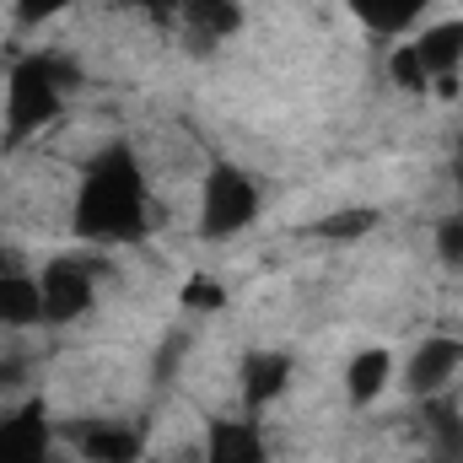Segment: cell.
I'll return each mask as SVG.
<instances>
[{"instance_id": "cell-1", "label": "cell", "mask_w": 463, "mask_h": 463, "mask_svg": "<svg viewBox=\"0 0 463 463\" xmlns=\"http://www.w3.org/2000/svg\"><path fill=\"white\" fill-rule=\"evenodd\" d=\"M146 227H151V205H146V173H140L135 151L129 146L98 151L76 184L71 232L98 248H124V242H140Z\"/></svg>"}, {"instance_id": "cell-2", "label": "cell", "mask_w": 463, "mask_h": 463, "mask_svg": "<svg viewBox=\"0 0 463 463\" xmlns=\"http://www.w3.org/2000/svg\"><path fill=\"white\" fill-rule=\"evenodd\" d=\"M76 81H81V71H76L71 54H22L11 65V81H5V146L54 124L65 92Z\"/></svg>"}, {"instance_id": "cell-3", "label": "cell", "mask_w": 463, "mask_h": 463, "mask_svg": "<svg viewBox=\"0 0 463 463\" xmlns=\"http://www.w3.org/2000/svg\"><path fill=\"white\" fill-rule=\"evenodd\" d=\"M259 216V184L253 173H242L237 162H216L200 184V237L205 242H227L237 232L253 227Z\"/></svg>"}, {"instance_id": "cell-4", "label": "cell", "mask_w": 463, "mask_h": 463, "mask_svg": "<svg viewBox=\"0 0 463 463\" xmlns=\"http://www.w3.org/2000/svg\"><path fill=\"white\" fill-rule=\"evenodd\" d=\"M38 297H43V324H76L98 297V269L87 259H49L38 269Z\"/></svg>"}, {"instance_id": "cell-5", "label": "cell", "mask_w": 463, "mask_h": 463, "mask_svg": "<svg viewBox=\"0 0 463 463\" xmlns=\"http://www.w3.org/2000/svg\"><path fill=\"white\" fill-rule=\"evenodd\" d=\"M54 420L43 399H27L0 420V463H54Z\"/></svg>"}, {"instance_id": "cell-6", "label": "cell", "mask_w": 463, "mask_h": 463, "mask_svg": "<svg viewBox=\"0 0 463 463\" xmlns=\"http://www.w3.org/2000/svg\"><path fill=\"white\" fill-rule=\"evenodd\" d=\"M458 366H463V340L431 335V340H420V345L410 350V361H404V388H410L415 399H437V393L458 377Z\"/></svg>"}, {"instance_id": "cell-7", "label": "cell", "mask_w": 463, "mask_h": 463, "mask_svg": "<svg viewBox=\"0 0 463 463\" xmlns=\"http://www.w3.org/2000/svg\"><path fill=\"white\" fill-rule=\"evenodd\" d=\"M81 463H140V431L135 426H118V420H81V426H65L60 431Z\"/></svg>"}, {"instance_id": "cell-8", "label": "cell", "mask_w": 463, "mask_h": 463, "mask_svg": "<svg viewBox=\"0 0 463 463\" xmlns=\"http://www.w3.org/2000/svg\"><path fill=\"white\" fill-rule=\"evenodd\" d=\"M286 388H291V355H286V350H248V355H242V366H237V393H242V410H248V415L269 410Z\"/></svg>"}, {"instance_id": "cell-9", "label": "cell", "mask_w": 463, "mask_h": 463, "mask_svg": "<svg viewBox=\"0 0 463 463\" xmlns=\"http://www.w3.org/2000/svg\"><path fill=\"white\" fill-rule=\"evenodd\" d=\"M205 463H264V437L248 415H211Z\"/></svg>"}, {"instance_id": "cell-10", "label": "cell", "mask_w": 463, "mask_h": 463, "mask_svg": "<svg viewBox=\"0 0 463 463\" xmlns=\"http://www.w3.org/2000/svg\"><path fill=\"white\" fill-rule=\"evenodd\" d=\"M437 0H345V11L377 38H404Z\"/></svg>"}, {"instance_id": "cell-11", "label": "cell", "mask_w": 463, "mask_h": 463, "mask_svg": "<svg viewBox=\"0 0 463 463\" xmlns=\"http://www.w3.org/2000/svg\"><path fill=\"white\" fill-rule=\"evenodd\" d=\"M415 43V54H420V65L431 71V81H442V76H458L463 71V16H448V22H431L420 38H410Z\"/></svg>"}, {"instance_id": "cell-12", "label": "cell", "mask_w": 463, "mask_h": 463, "mask_svg": "<svg viewBox=\"0 0 463 463\" xmlns=\"http://www.w3.org/2000/svg\"><path fill=\"white\" fill-rule=\"evenodd\" d=\"M388 383H393V355H388L383 345H366V350H355V355L345 361V399L350 404L383 399Z\"/></svg>"}, {"instance_id": "cell-13", "label": "cell", "mask_w": 463, "mask_h": 463, "mask_svg": "<svg viewBox=\"0 0 463 463\" xmlns=\"http://www.w3.org/2000/svg\"><path fill=\"white\" fill-rule=\"evenodd\" d=\"M33 324H43L38 275H22V269H0V329H33Z\"/></svg>"}, {"instance_id": "cell-14", "label": "cell", "mask_w": 463, "mask_h": 463, "mask_svg": "<svg viewBox=\"0 0 463 463\" xmlns=\"http://www.w3.org/2000/svg\"><path fill=\"white\" fill-rule=\"evenodd\" d=\"M372 227H377V211H372V205H345V211L318 216L307 232H313V237H324V242H355V237H366Z\"/></svg>"}, {"instance_id": "cell-15", "label": "cell", "mask_w": 463, "mask_h": 463, "mask_svg": "<svg viewBox=\"0 0 463 463\" xmlns=\"http://www.w3.org/2000/svg\"><path fill=\"white\" fill-rule=\"evenodd\" d=\"M189 27H205V38H227L242 27V5L237 0H184Z\"/></svg>"}, {"instance_id": "cell-16", "label": "cell", "mask_w": 463, "mask_h": 463, "mask_svg": "<svg viewBox=\"0 0 463 463\" xmlns=\"http://www.w3.org/2000/svg\"><path fill=\"white\" fill-rule=\"evenodd\" d=\"M388 81H393L399 92H410V98L431 92V71L420 65L415 43H393V49H388Z\"/></svg>"}, {"instance_id": "cell-17", "label": "cell", "mask_w": 463, "mask_h": 463, "mask_svg": "<svg viewBox=\"0 0 463 463\" xmlns=\"http://www.w3.org/2000/svg\"><path fill=\"white\" fill-rule=\"evenodd\" d=\"M426 404V426H431V437H437V453L463 463V415L453 410V404H442V399H420Z\"/></svg>"}, {"instance_id": "cell-18", "label": "cell", "mask_w": 463, "mask_h": 463, "mask_svg": "<svg viewBox=\"0 0 463 463\" xmlns=\"http://www.w3.org/2000/svg\"><path fill=\"white\" fill-rule=\"evenodd\" d=\"M431 248H437V259L442 264H463V216H442L437 227H431Z\"/></svg>"}, {"instance_id": "cell-19", "label": "cell", "mask_w": 463, "mask_h": 463, "mask_svg": "<svg viewBox=\"0 0 463 463\" xmlns=\"http://www.w3.org/2000/svg\"><path fill=\"white\" fill-rule=\"evenodd\" d=\"M222 302H227V297H222L216 280H189V286H184V307H189V313H216Z\"/></svg>"}, {"instance_id": "cell-20", "label": "cell", "mask_w": 463, "mask_h": 463, "mask_svg": "<svg viewBox=\"0 0 463 463\" xmlns=\"http://www.w3.org/2000/svg\"><path fill=\"white\" fill-rule=\"evenodd\" d=\"M65 5H76V0H16V16H22V22H49V16H60Z\"/></svg>"}, {"instance_id": "cell-21", "label": "cell", "mask_w": 463, "mask_h": 463, "mask_svg": "<svg viewBox=\"0 0 463 463\" xmlns=\"http://www.w3.org/2000/svg\"><path fill=\"white\" fill-rule=\"evenodd\" d=\"M22 383V361H0V388H16Z\"/></svg>"}, {"instance_id": "cell-22", "label": "cell", "mask_w": 463, "mask_h": 463, "mask_svg": "<svg viewBox=\"0 0 463 463\" xmlns=\"http://www.w3.org/2000/svg\"><path fill=\"white\" fill-rule=\"evenodd\" d=\"M453 184H458V189H463V156H458V162H453Z\"/></svg>"}]
</instances>
